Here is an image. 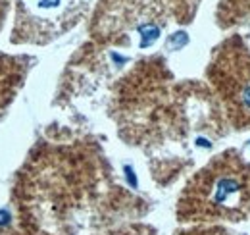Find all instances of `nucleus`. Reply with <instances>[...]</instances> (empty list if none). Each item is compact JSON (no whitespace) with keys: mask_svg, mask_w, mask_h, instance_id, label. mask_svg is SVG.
<instances>
[{"mask_svg":"<svg viewBox=\"0 0 250 235\" xmlns=\"http://www.w3.org/2000/svg\"><path fill=\"white\" fill-rule=\"evenodd\" d=\"M194 212L206 218H237L250 197L249 177L239 162L219 156L194 181Z\"/></svg>","mask_w":250,"mask_h":235,"instance_id":"f257e3e1","label":"nucleus"},{"mask_svg":"<svg viewBox=\"0 0 250 235\" xmlns=\"http://www.w3.org/2000/svg\"><path fill=\"white\" fill-rule=\"evenodd\" d=\"M125 172H127V179H129L133 185H137V179H135V176H133V170L127 166V168H125Z\"/></svg>","mask_w":250,"mask_h":235,"instance_id":"f03ea898","label":"nucleus"}]
</instances>
